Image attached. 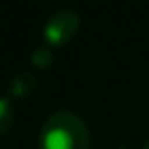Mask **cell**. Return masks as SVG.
Instances as JSON below:
<instances>
[{"instance_id": "cell-1", "label": "cell", "mask_w": 149, "mask_h": 149, "mask_svg": "<svg viewBox=\"0 0 149 149\" xmlns=\"http://www.w3.org/2000/svg\"><path fill=\"white\" fill-rule=\"evenodd\" d=\"M37 149H90V127L72 110H55L40 127Z\"/></svg>"}, {"instance_id": "cell-2", "label": "cell", "mask_w": 149, "mask_h": 149, "mask_svg": "<svg viewBox=\"0 0 149 149\" xmlns=\"http://www.w3.org/2000/svg\"><path fill=\"white\" fill-rule=\"evenodd\" d=\"M81 26V15L72 7H61L51 13L44 22V40L48 46H64L77 35Z\"/></svg>"}, {"instance_id": "cell-3", "label": "cell", "mask_w": 149, "mask_h": 149, "mask_svg": "<svg viewBox=\"0 0 149 149\" xmlns=\"http://www.w3.org/2000/svg\"><path fill=\"white\" fill-rule=\"evenodd\" d=\"M9 99L15 97V99H29L31 94H35L37 90V74L29 68H20L11 74L9 79Z\"/></svg>"}, {"instance_id": "cell-4", "label": "cell", "mask_w": 149, "mask_h": 149, "mask_svg": "<svg viewBox=\"0 0 149 149\" xmlns=\"http://www.w3.org/2000/svg\"><path fill=\"white\" fill-rule=\"evenodd\" d=\"M13 123H15V107H13V103H11L9 97H0V138H2L7 132H11Z\"/></svg>"}, {"instance_id": "cell-5", "label": "cell", "mask_w": 149, "mask_h": 149, "mask_svg": "<svg viewBox=\"0 0 149 149\" xmlns=\"http://www.w3.org/2000/svg\"><path fill=\"white\" fill-rule=\"evenodd\" d=\"M31 64L35 66L37 70H46L53 66V61H55V55H53V46H48V44H40L37 48H33L31 51Z\"/></svg>"}, {"instance_id": "cell-6", "label": "cell", "mask_w": 149, "mask_h": 149, "mask_svg": "<svg viewBox=\"0 0 149 149\" xmlns=\"http://www.w3.org/2000/svg\"><path fill=\"white\" fill-rule=\"evenodd\" d=\"M143 149H149V138L145 140V145H143Z\"/></svg>"}]
</instances>
